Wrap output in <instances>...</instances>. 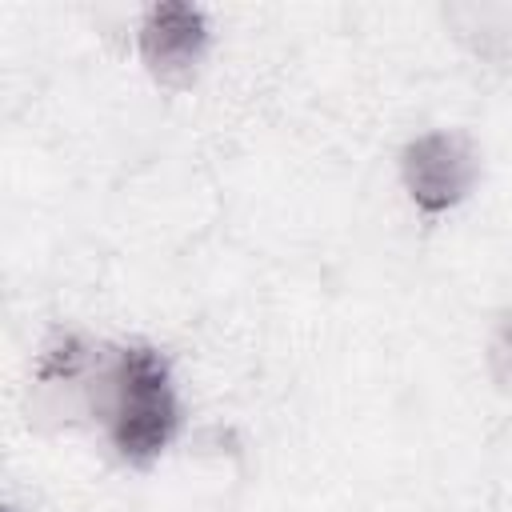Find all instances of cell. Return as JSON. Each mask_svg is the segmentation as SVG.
Wrapping results in <instances>:
<instances>
[{
	"mask_svg": "<svg viewBox=\"0 0 512 512\" xmlns=\"http://www.w3.org/2000/svg\"><path fill=\"white\" fill-rule=\"evenodd\" d=\"M488 364H492L496 384H500V388H512V312H504L500 324H496V332H492Z\"/></svg>",
	"mask_w": 512,
	"mask_h": 512,
	"instance_id": "cell-4",
	"label": "cell"
},
{
	"mask_svg": "<svg viewBox=\"0 0 512 512\" xmlns=\"http://www.w3.org/2000/svg\"><path fill=\"white\" fill-rule=\"evenodd\" d=\"M212 44V24L204 8L184 4V0H160L140 16L136 28V48L152 80L168 88H188L208 56Z\"/></svg>",
	"mask_w": 512,
	"mask_h": 512,
	"instance_id": "cell-3",
	"label": "cell"
},
{
	"mask_svg": "<svg viewBox=\"0 0 512 512\" xmlns=\"http://www.w3.org/2000/svg\"><path fill=\"white\" fill-rule=\"evenodd\" d=\"M88 408L100 416L108 444L132 468L156 464L180 432V396L172 364L152 344H120L96 364Z\"/></svg>",
	"mask_w": 512,
	"mask_h": 512,
	"instance_id": "cell-1",
	"label": "cell"
},
{
	"mask_svg": "<svg viewBox=\"0 0 512 512\" xmlns=\"http://www.w3.org/2000/svg\"><path fill=\"white\" fill-rule=\"evenodd\" d=\"M476 180H480V152L472 136L460 128L420 132L400 152V184L408 200L428 216H440L464 204Z\"/></svg>",
	"mask_w": 512,
	"mask_h": 512,
	"instance_id": "cell-2",
	"label": "cell"
}]
</instances>
